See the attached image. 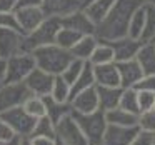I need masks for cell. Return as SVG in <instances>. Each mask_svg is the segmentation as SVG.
Instances as JSON below:
<instances>
[{
  "instance_id": "obj_16",
  "label": "cell",
  "mask_w": 155,
  "mask_h": 145,
  "mask_svg": "<svg viewBox=\"0 0 155 145\" xmlns=\"http://www.w3.org/2000/svg\"><path fill=\"white\" fill-rule=\"evenodd\" d=\"M15 17H17L20 32L25 35L28 32H32L34 28H37L44 22L45 14L40 7H22L15 10Z\"/></svg>"
},
{
  "instance_id": "obj_13",
  "label": "cell",
  "mask_w": 155,
  "mask_h": 145,
  "mask_svg": "<svg viewBox=\"0 0 155 145\" xmlns=\"http://www.w3.org/2000/svg\"><path fill=\"white\" fill-rule=\"evenodd\" d=\"M60 24L62 27L72 28V30L78 32L82 35H95V28H97V25L88 18V15L84 12V8H78V10L62 17Z\"/></svg>"
},
{
  "instance_id": "obj_32",
  "label": "cell",
  "mask_w": 155,
  "mask_h": 145,
  "mask_svg": "<svg viewBox=\"0 0 155 145\" xmlns=\"http://www.w3.org/2000/svg\"><path fill=\"white\" fill-rule=\"evenodd\" d=\"M24 110L27 112L28 115L35 118H40L45 115V102H44V97H37V95H30L27 97V100L24 102Z\"/></svg>"
},
{
  "instance_id": "obj_50",
  "label": "cell",
  "mask_w": 155,
  "mask_h": 145,
  "mask_svg": "<svg viewBox=\"0 0 155 145\" xmlns=\"http://www.w3.org/2000/svg\"><path fill=\"white\" fill-rule=\"evenodd\" d=\"M2 84H4V80H2V78H0V87H2Z\"/></svg>"
},
{
  "instance_id": "obj_37",
  "label": "cell",
  "mask_w": 155,
  "mask_h": 145,
  "mask_svg": "<svg viewBox=\"0 0 155 145\" xmlns=\"http://www.w3.org/2000/svg\"><path fill=\"white\" fill-rule=\"evenodd\" d=\"M0 28H14L20 32L15 12H0Z\"/></svg>"
},
{
  "instance_id": "obj_10",
  "label": "cell",
  "mask_w": 155,
  "mask_h": 145,
  "mask_svg": "<svg viewBox=\"0 0 155 145\" xmlns=\"http://www.w3.org/2000/svg\"><path fill=\"white\" fill-rule=\"evenodd\" d=\"M107 44L112 47V52H114V62H125L135 58L138 48L142 47L143 42L125 35V37L115 38V40H107Z\"/></svg>"
},
{
  "instance_id": "obj_11",
  "label": "cell",
  "mask_w": 155,
  "mask_h": 145,
  "mask_svg": "<svg viewBox=\"0 0 155 145\" xmlns=\"http://www.w3.org/2000/svg\"><path fill=\"white\" fill-rule=\"evenodd\" d=\"M25 52L24 34L14 28H0V57L8 58Z\"/></svg>"
},
{
  "instance_id": "obj_33",
  "label": "cell",
  "mask_w": 155,
  "mask_h": 145,
  "mask_svg": "<svg viewBox=\"0 0 155 145\" xmlns=\"http://www.w3.org/2000/svg\"><path fill=\"white\" fill-rule=\"evenodd\" d=\"M30 137H52V138H55V124L47 115L37 118V124H35L34 132H32Z\"/></svg>"
},
{
  "instance_id": "obj_40",
  "label": "cell",
  "mask_w": 155,
  "mask_h": 145,
  "mask_svg": "<svg viewBox=\"0 0 155 145\" xmlns=\"http://www.w3.org/2000/svg\"><path fill=\"white\" fill-rule=\"evenodd\" d=\"M15 133L14 130H12L10 127H8V124L4 120V118L0 117V143H4V142H8L10 138H14Z\"/></svg>"
},
{
  "instance_id": "obj_15",
  "label": "cell",
  "mask_w": 155,
  "mask_h": 145,
  "mask_svg": "<svg viewBox=\"0 0 155 145\" xmlns=\"http://www.w3.org/2000/svg\"><path fill=\"white\" fill-rule=\"evenodd\" d=\"M82 0H42L40 8L44 10L45 17H57L62 18L72 12L82 8Z\"/></svg>"
},
{
  "instance_id": "obj_23",
  "label": "cell",
  "mask_w": 155,
  "mask_h": 145,
  "mask_svg": "<svg viewBox=\"0 0 155 145\" xmlns=\"http://www.w3.org/2000/svg\"><path fill=\"white\" fill-rule=\"evenodd\" d=\"M97 44H98V38L95 35H82L80 40L70 48V54L74 58H80L84 62H88V58H90L92 52L95 50Z\"/></svg>"
},
{
  "instance_id": "obj_34",
  "label": "cell",
  "mask_w": 155,
  "mask_h": 145,
  "mask_svg": "<svg viewBox=\"0 0 155 145\" xmlns=\"http://www.w3.org/2000/svg\"><path fill=\"white\" fill-rule=\"evenodd\" d=\"M84 65H85L84 60H80V58H72V62L65 67V70L60 74L62 78H64L67 84H70V87H72V84H74V82L77 80V77L80 75Z\"/></svg>"
},
{
  "instance_id": "obj_35",
  "label": "cell",
  "mask_w": 155,
  "mask_h": 145,
  "mask_svg": "<svg viewBox=\"0 0 155 145\" xmlns=\"http://www.w3.org/2000/svg\"><path fill=\"white\" fill-rule=\"evenodd\" d=\"M137 127L143 132L155 133V108H150V110H145L138 114Z\"/></svg>"
},
{
  "instance_id": "obj_17",
  "label": "cell",
  "mask_w": 155,
  "mask_h": 145,
  "mask_svg": "<svg viewBox=\"0 0 155 145\" xmlns=\"http://www.w3.org/2000/svg\"><path fill=\"white\" fill-rule=\"evenodd\" d=\"M118 68V75H120V87L122 88H130L143 77L140 65L137 64L135 58L125 62H115Z\"/></svg>"
},
{
  "instance_id": "obj_21",
  "label": "cell",
  "mask_w": 155,
  "mask_h": 145,
  "mask_svg": "<svg viewBox=\"0 0 155 145\" xmlns=\"http://www.w3.org/2000/svg\"><path fill=\"white\" fill-rule=\"evenodd\" d=\"M122 90H124L122 87H102V85H97L98 108L107 112V110H112V108L118 107Z\"/></svg>"
},
{
  "instance_id": "obj_6",
  "label": "cell",
  "mask_w": 155,
  "mask_h": 145,
  "mask_svg": "<svg viewBox=\"0 0 155 145\" xmlns=\"http://www.w3.org/2000/svg\"><path fill=\"white\" fill-rule=\"evenodd\" d=\"M0 117L4 118L8 124V127L14 130V133L17 137H30L32 132H34V127L37 124V118L28 115L27 112L24 110V107H15L10 108V110L0 114Z\"/></svg>"
},
{
  "instance_id": "obj_2",
  "label": "cell",
  "mask_w": 155,
  "mask_h": 145,
  "mask_svg": "<svg viewBox=\"0 0 155 145\" xmlns=\"http://www.w3.org/2000/svg\"><path fill=\"white\" fill-rule=\"evenodd\" d=\"M35 58V64L38 68L48 72L52 75H60L65 70L68 64L72 62V54L67 48H62L57 44H50V45H44L38 47L32 52Z\"/></svg>"
},
{
  "instance_id": "obj_52",
  "label": "cell",
  "mask_w": 155,
  "mask_h": 145,
  "mask_svg": "<svg viewBox=\"0 0 155 145\" xmlns=\"http://www.w3.org/2000/svg\"><path fill=\"white\" fill-rule=\"evenodd\" d=\"M153 145H155V142H153Z\"/></svg>"
},
{
  "instance_id": "obj_9",
  "label": "cell",
  "mask_w": 155,
  "mask_h": 145,
  "mask_svg": "<svg viewBox=\"0 0 155 145\" xmlns=\"http://www.w3.org/2000/svg\"><path fill=\"white\" fill-rule=\"evenodd\" d=\"M55 75L48 74V72L42 70V68L35 67L30 74L27 75V78L24 80L27 90L30 92V95H37V97H47L50 95L52 85H54Z\"/></svg>"
},
{
  "instance_id": "obj_42",
  "label": "cell",
  "mask_w": 155,
  "mask_h": 145,
  "mask_svg": "<svg viewBox=\"0 0 155 145\" xmlns=\"http://www.w3.org/2000/svg\"><path fill=\"white\" fill-rule=\"evenodd\" d=\"M32 145H55V138L52 137H30Z\"/></svg>"
},
{
  "instance_id": "obj_27",
  "label": "cell",
  "mask_w": 155,
  "mask_h": 145,
  "mask_svg": "<svg viewBox=\"0 0 155 145\" xmlns=\"http://www.w3.org/2000/svg\"><path fill=\"white\" fill-rule=\"evenodd\" d=\"M92 65H104V64H110L114 62V52H112V47L107 44V42L98 40L95 50L92 52L90 58H88Z\"/></svg>"
},
{
  "instance_id": "obj_8",
  "label": "cell",
  "mask_w": 155,
  "mask_h": 145,
  "mask_svg": "<svg viewBox=\"0 0 155 145\" xmlns=\"http://www.w3.org/2000/svg\"><path fill=\"white\" fill-rule=\"evenodd\" d=\"M27 97H30V92L27 90L24 82H18V84H5L4 82L0 87V114L24 105Z\"/></svg>"
},
{
  "instance_id": "obj_18",
  "label": "cell",
  "mask_w": 155,
  "mask_h": 145,
  "mask_svg": "<svg viewBox=\"0 0 155 145\" xmlns=\"http://www.w3.org/2000/svg\"><path fill=\"white\" fill-rule=\"evenodd\" d=\"M95 75V85L102 87H120V75L115 62L104 65H92Z\"/></svg>"
},
{
  "instance_id": "obj_14",
  "label": "cell",
  "mask_w": 155,
  "mask_h": 145,
  "mask_svg": "<svg viewBox=\"0 0 155 145\" xmlns=\"http://www.w3.org/2000/svg\"><path fill=\"white\" fill-rule=\"evenodd\" d=\"M72 112L77 114H90L98 110V95H97V85L88 87L85 90L78 92L77 95L70 98Z\"/></svg>"
},
{
  "instance_id": "obj_28",
  "label": "cell",
  "mask_w": 155,
  "mask_h": 145,
  "mask_svg": "<svg viewBox=\"0 0 155 145\" xmlns=\"http://www.w3.org/2000/svg\"><path fill=\"white\" fill-rule=\"evenodd\" d=\"M145 4V25L142 32V42H155V7L147 2Z\"/></svg>"
},
{
  "instance_id": "obj_4",
  "label": "cell",
  "mask_w": 155,
  "mask_h": 145,
  "mask_svg": "<svg viewBox=\"0 0 155 145\" xmlns=\"http://www.w3.org/2000/svg\"><path fill=\"white\" fill-rule=\"evenodd\" d=\"M72 117L75 118L77 125L80 127V130L84 132V135L87 137L90 145H102V138H104L105 128H107V118H105L104 110H95L90 114H77L72 112Z\"/></svg>"
},
{
  "instance_id": "obj_5",
  "label": "cell",
  "mask_w": 155,
  "mask_h": 145,
  "mask_svg": "<svg viewBox=\"0 0 155 145\" xmlns=\"http://www.w3.org/2000/svg\"><path fill=\"white\" fill-rule=\"evenodd\" d=\"M5 60H7V64H5V74H4V78H2L5 84L24 82L27 78V75L37 67L35 58L30 52H22V54L8 57Z\"/></svg>"
},
{
  "instance_id": "obj_12",
  "label": "cell",
  "mask_w": 155,
  "mask_h": 145,
  "mask_svg": "<svg viewBox=\"0 0 155 145\" xmlns=\"http://www.w3.org/2000/svg\"><path fill=\"white\" fill-rule=\"evenodd\" d=\"M140 128L135 127H122V125L108 124L105 128L102 145H130V142L135 138Z\"/></svg>"
},
{
  "instance_id": "obj_30",
  "label": "cell",
  "mask_w": 155,
  "mask_h": 145,
  "mask_svg": "<svg viewBox=\"0 0 155 145\" xmlns=\"http://www.w3.org/2000/svg\"><path fill=\"white\" fill-rule=\"evenodd\" d=\"M82 34L72 30V28H67V27H60V30L57 32V37H55V44L60 45L62 48H67L70 50L78 40H80Z\"/></svg>"
},
{
  "instance_id": "obj_25",
  "label": "cell",
  "mask_w": 155,
  "mask_h": 145,
  "mask_svg": "<svg viewBox=\"0 0 155 145\" xmlns=\"http://www.w3.org/2000/svg\"><path fill=\"white\" fill-rule=\"evenodd\" d=\"M95 85V75H94V67H92L90 62H85L84 68H82L80 75L77 77V80L72 84V92H70V98L74 95H77L78 92L85 90L88 87H94Z\"/></svg>"
},
{
  "instance_id": "obj_47",
  "label": "cell",
  "mask_w": 155,
  "mask_h": 145,
  "mask_svg": "<svg viewBox=\"0 0 155 145\" xmlns=\"http://www.w3.org/2000/svg\"><path fill=\"white\" fill-rule=\"evenodd\" d=\"M143 2H147V4H150V5H153V7H155V0H143Z\"/></svg>"
},
{
  "instance_id": "obj_36",
  "label": "cell",
  "mask_w": 155,
  "mask_h": 145,
  "mask_svg": "<svg viewBox=\"0 0 155 145\" xmlns=\"http://www.w3.org/2000/svg\"><path fill=\"white\" fill-rule=\"evenodd\" d=\"M137 98H138V110L145 112L153 108L155 105V92L148 90H137Z\"/></svg>"
},
{
  "instance_id": "obj_24",
  "label": "cell",
  "mask_w": 155,
  "mask_h": 145,
  "mask_svg": "<svg viewBox=\"0 0 155 145\" xmlns=\"http://www.w3.org/2000/svg\"><path fill=\"white\" fill-rule=\"evenodd\" d=\"M105 118H107V124L112 125H122V127H135L138 120L137 114H132V112H127L120 107H115L112 110L105 112Z\"/></svg>"
},
{
  "instance_id": "obj_20",
  "label": "cell",
  "mask_w": 155,
  "mask_h": 145,
  "mask_svg": "<svg viewBox=\"0 0 155 145\" xmlns=\"http://www.w3.org/2000/svg\"><path fill=\"white\" fill-rule=\"evenodd\" d=\"M115 2H117V0H92V2L85 4L82 8H84V12L88 15V18H90L95 25H98L108 15V12L112 10Z\"/></svg>"
},
{
  "instance_id": "obj_22",
  "label": "cell",
  "mask_w": 155,
  "mask_h": 145,
  "mask_svg": "<svg viewBox=\"0 0 155 145\" xmlns=\"http://www.w3.org/2000/svg\"><path fill=\"white\" fill-rule=\"evenodd\" d=\"M44 102H45V115H47L54 124L60 122L65 115L72 114L70 102H57V100H54L50 95L44 97Z\"/></svg>"
},
{
  "instance_id": "obj_3",
  "label": "cell",
  "mask_w": 155,
  "mask_h": 145,
  "mask_svg": "<svg viewBox=\"0 0 155 145\" xmlns=\"http://www.w3.org/2000/svg\"><path fill=\"white\" fill-rule=\"evenodd\" d=\"M62 24L60 18L57 17H45L44 22L38 25L37 28H34L32 32L24 35V48L25 52H34L35 48L44 47V45L55 44V37L57 32L60 30Z\"/></svg>"
},
{
  "instance_id": "obj_51",
  "label": "cell",
  "mask_w": 155,
  "mask_h": 145,
  "mask_svg": "<svg viewBox=\"0 0 155 145\" xmlns=\"http://www.w3.org/2000/svg\"><path fill=\"white\" fill-rule=\"evenodd\" d=\"M153 108H155V105H153Z\"/></svg>"
},
{
  "instance_id": "obj_1",
  "label": "cell",
  "mask_w": 155,
  "mask_h": 145,
  "mask_svg": "<svg viewBox=\"0 0 155 145\" xmlns=\"http://www.w3.org/2000/svg\"><path fill=\"white\" fill-rule=\"evenodd\" d=\"M142 4L143 0H117L108 15L97 25L95 37L104 42L125 37L128 32V22H130L132 14Z\"/></svg>"
},
{
  "instance_id": "obj_31",
  "label": "cell",
  "mask_w": 155,
  "mask_h": 145,
  "mask_svg": "<svg viewBox=\"0 0 155 145\" xmlns=\"http://www.w3.org/2000/svg\"><path fill=\"white\" fill-rule=\"evenodd\" d=\"M118 107L127 110V112H132V114H137V115L140 114V110H138L137 90L134 87L122 90V97H120V102H118Z\"/></svg>"
},
{
  "instance_id": "obj_49",
  "label": "cell",
  "mask_w": 155,
  "mask_h": 145,
  "mask_svg": "<svg viewBox=\"0 0 155 145\" xmlns=\"http://www.w3.org/2000/svg\"><path fill=\"white\" fill-rule=\"evenodd\" d=\"M82 2H84V5H85V4H88V2H92V0H82ZM84 5H82V7H84Z\"/></svg>"
},
{
  "instance_id": "obj_26",
  "label": "cell",
  "mask_w": 155,
  "mask_h": 145,
  "mask_svg": "<svg viewBox=\"0 0 155 145\" xmlns=\"http://www.w3.org/2000/svg\"><path fill=\"white\" fill-rule=\"evenodd\" d=\"M143 25H145V4H142L137 10L132 14L130 22H128V32L127 35L132 38L140 40L142 32H143Z\"/></svg>"
},
{
  "instance_id": "obj_48",
  "label": "cell",
  "mask_w": 155,
  "mask_h": 145,
  "mask_svg": "<svg viewBox=\"0 0 155 145\" xmlns=\"http://www.w3.org/2000/svg\"><path fill=\"white\" fill-rule=\"evenodd\" d=\"M55 145H65L64 142H60V140H57V138H55Z\"/></svg>"
},
{
  "instance_id": "obj_45",
  "label": "cell",
  "mask_w": 155,
  "mask_h": 145,
  "mask_svg": "<svg viewBox=\"0 0 155 145\" xmlns=\"http://www.w3.org/2000/svg\"><path fill=\"white\" fill-rule=\"evenodd\" d=\"M18 145H32L30 137H18Z\"/></svg>"
},
{
  "instance_id": "obj_29",
  "label": "cell",
  "mask_w": 155,
  "mask_h": 145,
  "mask_svg": "<svg viewBox=\"0 0 155 145\" xmlns=\"http://www.w3.org/2000/svg\"><path fill=\"white\" fill-rule=\"evenodd\" d=\"M70 92H72L70 84H67L62 78V75H55L54 85H52V90H50V97L57 102H70Z\"/></svg>"
},
{
  "instance_id": "obj_7",
  "label": "cell",
  "mask_w": 155,
  "mask_h": 145,
  "mask_svg": "<svg viewBox=\"0 0 155 145\" xmlns=\"http://www.w3.org/2000/svg\"><path fill=\"white\" fill-rule=\"evenodd\" d=\"M55 138L64 142L65 145H90L72 114L65 115L60 122L55 124Z\"/></svg>"
},
{
  "instance_id": "obj_46",
  "label": "cell",
  "mask_w": 155,
  "mask_h": 145,
  "mask_svg": "<svg viewBox=\"0 0 155 145\" xmlns=\"http://www.w3.org/2000/svg\"><path fill=\"white\" fill-rule=\"evenodd\" d=\"M0 145H18V137L15 135L14 138H10L8 142H4V143H0Z\"/></svg>"
},
{
  "instance_id": "obj_38",
  "label": "cell",
  "mask_w": 155,
  "mask_h": 145,
  "mask_svg": "<svg viewBox=\"0 0 155 145\" xmlns=\"http://www.w3.org/2000/svg\"><path fill=\"white\" fill-rule=\"evenodd\" d=\"M153 142H155V133L138 130V133L135 135V138L130 142V145H153Z\"/></svg>"
},
{
  "instance_id": "obj_39",
  "label": "cell",
  "mask_w": 155,
  "mask_h": 145,
  "mask_svg": "<svg viewBox=\"0 0 155 145\" xmlns=\"http://www.w3.org/2000/svg\"><path fill=\"white\" fill-rule=\"evenodd\" d=\"M135 90H148L155 92V75H143L137 84L134 85Z\"/></svg>"
},
{
  "instance_id": "obj_19",
  "label": "cell",
  "mask_w": 155,
  "mask_h": 145,
  "mask_svg": "<svg viewBox=\"0 0 155 145\" xmlns=\"http://www.w3.org/2000/svg\"><path fill=\"white\" fill-rule=\"evenodd\" d=\"M135 60L143 75H155V42H143L135 55Z\"/></svg>"
},
{
  "instance_id": "obj_43",
  "label": "cell",
  "mask_w": 155,
  "mask_h": 145,
  "mask_svg": "<svg viewBox=\"0 0 155 145\" xmlns=\"http://www.w3.org/2000/svg\"><path fill=\"white\" fill-rule=\"evenodd\" d=\"M42 0H17V8L22 7H40ZM15 8V10H17Z\"/></svg>"
},
{
  "instance_id": "obj_41",
  "label": "cell",
  "mask_w": 155,
  "mask_h": 145,
  "mask_svg": "<svg viewBox=\"0 0 155 145\" xmlns=\"http://www.w3.org/2000/svg\"><path fill=\"white\" fill-rule=\"evenodd\" d=\"M17 0H0V12H15Z\"/></svg>"
},
{
  "instance_id": "obj_44",
  "label": "cell",
  "mask_w": 155,
  "mask_h": 145,
  "mask_svg": "<svg viewBox=\"0 0 155 145\" xmlns=\"http://www.w3.org/2000/svg\"><path fill=\"white\" fill-rule=\"evenodd\" d=\"M5 64H7V60H5L4 57H0V78H4V74H5Z\"/></svg>"
}]
</instances>
